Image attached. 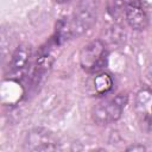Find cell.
Instances as JSON below:
<instances>
[{
  "instance_id": "6",
  "label": "cell",
  "mask_w": 152,
  "mask_h": 152,
  "mask_svg": "<svg viewBox=\"0 0 152 152\" xmlns=\"http://www.w3.org/2000/svg\"><path fill=\"white\" fill-rule=\"evenodd\" d=\"M134 112L145 131L152 129V88H140L134 97Z\"/></svg>"
},
{
  "instance_id": "7",
  "label": "cell",
  "mask_w": 152,
  "mask_h": 152,
  "mask_svg": "<svg viewBox=\"0 0 152 152\" xmlns=\"http://www.w3.org/2000/svg\"><path fill=\"white\" fill-rule=\"evenodd\" d=\"M124 19L135 31H144L150 25V15L141 0H129Z\"/></svg>"
},
{
  "instance_id": "9",
  "label": "cell",
  "mask_w": 152,
  "mask_h": 152,
  "mask_svg": "<svg viewBox=\"0 0 152 152\" xmlns=\"http://www.w3.org/2000/svg\"><path fill=\"white\" fill-rule=\"evenodd\" d=\"M129 0H106V10L108 15L114 20L125 18V11Z\"/></svg>"
},
{
  "instance_id": "1",
  "label": "cell",
  "mask_w": 152,
  "mask_h": 152,
  "mask_svg": "<svg viewBox=\"0 0 152 152\" xmlns=\"http://www.w3.org/2000/svg\"><path fill=\"white\" fill-rule=\"evenodd\" d=\"M99 0H80L75 11L58 20L55 30V44H62L90 30L97 20Z\"/></svg>"
},
{
  "instance_id": "3",
  "label": "cell",
  "mask_w": 152,
  "mask_h": 152,
  "mask_svg": "<svg viewBox=\"0 0 152 152\" xmlns=\"http://www.w3.org/2000/svg\"><path fill=\"white\" fill-rule=\"evenodd\" d=\"M80 65L89 74L101 71L108 62V49L101 39L87 43L80 51Z\"/></svg>"
},
{
  "instance_id": "2",
  "label": "cell",
  "mask_w": 152,
  "mask_h": 152,
  "mask_svg": "<svg viewBox=\"0 0 152 152\" xmlns=\"http://www.w3.org/2000/svg\"><path fill=\"white\" fill-rule=\"evenodd\" d=\"M128 102L126 93L116 94L112 97H104L99 101L91 109V119L97 125H109L118 121Z\"/></svg>"
},
{
  "instance_id": "5",
  "label": "cell",
  "mask_w": 152,
  "mask_h": 152,
  "mask_svg": "<svg viewBox=\"0 0 152 152\" xmlns=\"http://www.w3.org/2000/svg\"><path fill=\"white\" fill-rule=\"evenodd\" d=\"M31 57H32V49L31 45L28 44H20L14 50L8 63L10 80L15 82H21L25 78L31 64Z\"/></svg>"
},
{
  "instance_id": "8",
  "label": "cell",
  "mask_w": 152,
  "mask_h": 152,
  "mask_svg": "<svg viewBox=\"0 0 152 152\" xmlns=\"http://www.w3.org/2000/svg\"><path fill=\"white\" fill-rule=\"evenodd\" d=\"M91 93L96 96H106L108 95L114 88V80L110 74L101 70L95 72L94 77L90 81Z\"/></svg>"
},
{
  "instance_id": "10",
  "label": "cell",
  "mask_w": 152,
  "mask_h": 152,
  "mask_svg": "<svg viewBox=\"0 0 152 152\" xmlns=\"http://www.w3.org/2000/svg\"><path fill=\"white\" fill-rule=\"evenodd\" d=\"M126 150L127 151H146V146H144L142 144H133L128 146Z\"/></svg>"
},
{
  "instance_id": "11",
  "label": "cell",
  "mask_w": 152,
  "mask_h": 152,
  "mask_svg": "<svg viewBox=\"0 0 152 152\" xmlns=\"http://www.w3.org/2000/svg\"><path fill=\"white\" fill-rule=\"evenodd\" d=\"M55 2H57V4H66V2H69V1H71V0H53Z\"/></svg>"
},
{
  "instance_id": "4",
  "label": "cell",
  "mask_w": 152,
  "mask_h": 152,
  "mask_svg": "<svg viewBox=\"0 0 152 152\" xmlns=\"http://www.w3.org/2000/svg\"><path fill=\"white\" fill-rule=\"evenodd\" d=\"M23 147L26 151H55L59 148V139L50 129L33 127L26 132Z\"/></svg>"
}]
</instances>
